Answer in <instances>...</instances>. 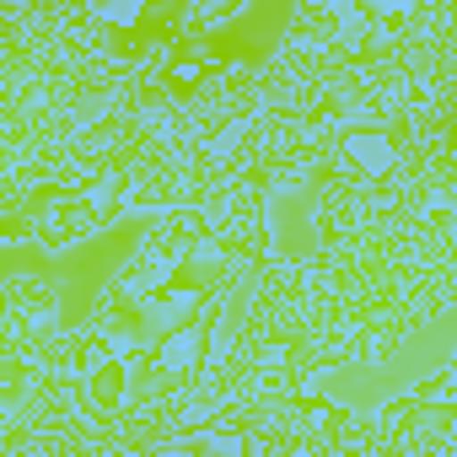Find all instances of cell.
<instances>
[{
	"instance_id": "1",
	"label": "cell",
	"mask_w": 457,
	"mask_h": 457,
	"mask_svg": "<svg viewBox=\"0 0 457 457\" xmlns=\"http://www.w3.org/2000/svg\"><path fill=\"white\" fill-rule=\"evenodd\" d=\"M345 151H350L366 172H382V167H387V156H393V151H387V140H377V135H361V140H350Z\"/></svg>"
}]
</instances>
